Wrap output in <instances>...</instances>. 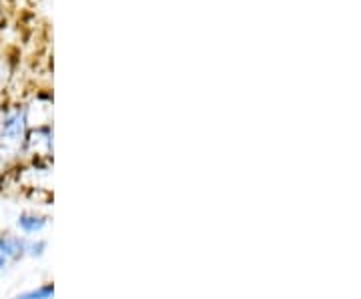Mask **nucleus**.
Instances as JSON below:
<instances>
[{
  "label": "nucleus",
  "mask_w": 361,
  "mask_h": 299,
  "mask_svg": "<svg viewBox=\"0 0 361 299\" xmlns=\"http://www.w3.org/2000/svg\"><path fill=\"white\" fill-rule=\"evenodd\" d=\"M26 241L25 237L13 233H0V253L11 261L23 260L26 255Z\"/></svg>",
  "instance_id": "obj_1"
},
{
  "label": "nucleus",
  "mask_w": 361,
  "mask_h": 299,
  "mask_svg": "<svg viewBox=\"0 0 361 299\" xmlns=\"http://www.w3.org/2000/svg\"><path fill=\"white\" fill-rule=\"evenodd\" d=\"M8 265H11V261L6 260V257H4V255L0 253V274H2V271H4V269L8 267Z\"/></svg>",
  "instance_id": "obj_5"
},
{
  "label": "nucleus",
  "mask_w": 361,
  "mask_h": 299,
  "mask_svg": "<svg viewBox=\"0 0 361 299\" xmlns=\"http://www.w3.org/2000/svg\"><path fill=\"white\" fill-rule=\"evenodd\" d=\"M44 251H47V241H42V239L26 243V255H30V257H42Z\"/></svg>",
  "instance_id": "obj_4"
},
{
  "label": "nucleus",
  "mask_w": 361,
  "mask_h": 299,
  "mask_svg": "<svg viewBox=\"0 0 361 299\" xmlns=\"http://www.w3.org/2000/svg\"><path fill=\"white\" fill-rule=\"evenodd\" d=\"M54 298V286L52 283H44V286L37 287V289H30L25 291L20 295H16V299H52Z\"/></svg>",
  "instance_id": "obj_3"
},
{
  "label": "nucleus",
  "mask_w": 361,
  "mask_h": 299,
  "mask_svg": "<svg viewBox=\"0 0 361 299\" xmlns=\"http://www.w3.org/2000/svg\"><path fill=\"white\" fill-rule=\"evenodd\" d=\"M47 217H42L39 213H30V211H25V213H20L18 215V219H16V227L23 231L25 235H35L40 233L44 227H47Z\"/></svg>",
  "instance_id": "obj_2"
}]
</instances>
